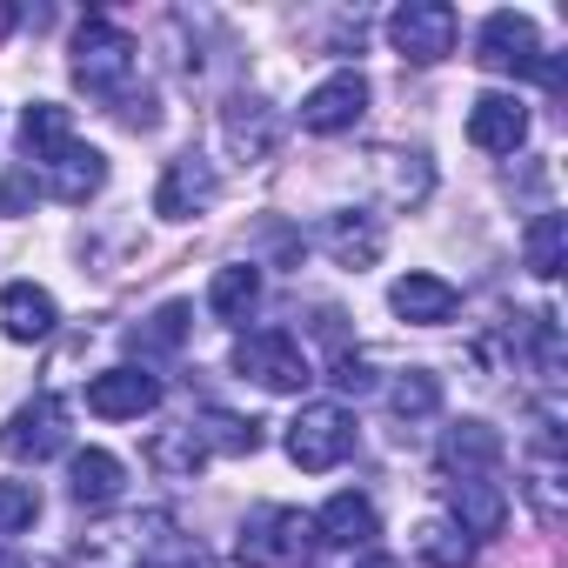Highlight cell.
<instances>
[{
  "label": "cell",
  "mask_w": 568,
  "mask_h": 568,
  "mask_svg": "<svg viewBox=\"0 0 568 568\" xmlns=\"http://www.w3.org/2000/svg\"><path fill=\"white\" fill-rule=\"evenodd\" d=\"M134 68H141V41L128 34V28H114V21H81V34H74V81L94 94V101H121L128 88H134Z\"/></svg>",
  "instance_id": "6da1fadb"
},
{
  "label": "cell",
  "mask_w": 568,
  "mask_h": 568,
  "mask_svg": "<svg viewBox=\"0 0 568 568\" xmlns=\"http://www.w3.org/2000/svg\"><path fill=\"white\" fill-rule=\"evenodd\" d=\"M308 548H315V515L302 508H254L234 535L241 568H308Z\"/></svg>",
  "instance_id": "7a4b0ae2"
},
{
  "label": "cell",
  "mask_w": 568,
  "mask_h": 568,
  "mask_svg": "<svg viewBox=\"0 0 568 568\" xmlns=\"http://www.w3.org/2000/svg\"><path fill=\"white\" fill-rule=\"evenodd\" d=\"M288 462L295 468H308V475H328V468H342L348 455H355V415L342 408V402H308L295 422H288Z\"/></svg>",
  "instance_id": "3957f363"
},
{
  "label": "cell",
  "mask_w": 568,
  "mask_h": 568,
  "mask_svg": "<svg viewBox=\"0 0 568 568\" xmlns=\"http://www.w3.org/2000/svg\"><path fill=\"white\" fill-rule=\"evenodd\" d=\"M234 375L261 382L267 395H302V388L315 382L302 342H295V335H281V328H254V335H241V342H234Z\"/></svg>",
  "instance_id": "277c9868"
},
{
  "label": "cell",
  "mask_w": 568,
  "mask_h": 568,
  "mask_svg": "<svg viewBox=\"0 0 568 568\" xmlns=\"http://www.w3.org/2000/svg\"><path fill=\"white\" fill-rule=\"evenodd\" d=\"M455 34H462V21H455L448 0H408V8L388 14V41H395V54L415 61V68L448 61V54H455Z\"/></svg>",
  "instance_id": "5b68a950"
},
{
  "label": "cell",
  "mask_w": 568,
  "mask_h": 568,
  "mask_svg": "<svg viewBox=\"0 0 568 568\" xmlns=\"http://www.w3.org/2000/svg\"><path fill=\"white\" fill-rule=\"evenodd\" d=\"M475 61L488 68V74H541V34H535V21L528 14H515V8H501V14H488L481 21V34H475Z\"/></svg>",
  "instance_id": "8992f818"
},
{
  "label": "cell",
  "mask_w": 568,
  "mask_h": 568,
  "mask_svg": "<svg viewBox=\"0 0 568 568\" xmlns=\"http://www.w3.org/2000/svg\"><path fill=\"white\" fill-rule=\"evenodd\" d=\"M0 448H8L14 462H48L68 448V402L61 395H34L8 415V428H0Z\"/></svg>",
  "instance_id": "52a82bcc"
},
{
  "label": "cell",
  "mask_w": 568,
  "mask_h": 568,
  "mask_svg": "<svg viewBox=\"0 0 568 568\" xmlns=\"http://www.w3.org/2000/svg\"><path fill=\"white\" fill-rule=\"evenodd\" d=\"M221 201V174H214V161H201V154H174L168 168H161V181H154V214L161 221H194V214H207Z\"/></svg>",
  "instance_id": "ba28073f"
},
{
  "label": "cell",
  "mask_w": 568,
  "mask_h": 568,
  "mask_svg": "<svg viewBox=\"0 0 568 568\" xmlns=\"http://www.w3.org/2000/svg\"><path fill=\"white\" fill-rule=\"evenodd\" d=\"M501 435L488 428V422H455L448 435H442V448H435V462H442V481H481V475H501Z\"/></svg>",
  "instance_id": "9c48e42d"
},
{
  "label": "cell",
  "mask_w": 568,
  "mask_h": 568,
  "mask_svg": "<svg viewBox=\"0 0 568 568\" xmlns=\"http://www.w3.org/2000/svg\"><path fill=\"white\" fill-rule=\"evenodd\" d=\"M362 114H368V81H362L355 68L328 74V81L302 101V128H308V134H348Z\"/></svg>",
  "instance_id": "30bf717a"
},
{
  "label": "cell",
  "mask_w": 568,
  "mask_h": 568,
  "mask_svg": "<svg viewBox=\"0 0 568 568\" xmlns=\"http://www.w3.org/2000/svg\"><path fill=\"white\" fill-rule=\"evenodd\" d=\"M88 408L101 422H141L148 408H161V375L148 368H108L88 382Z\"/></svg>",
  "instance_id": "8fae6325"
},
{
  "label": "cell",
  "mask_w": 568,
  "mask_h": 568,
  "mask_svg": "<svg viewBox=\"0 0 568 568\" xmlns=\"http://www.w3.org/2000/svg\"><path fill=\"white\" fill-rule=\"evenodd\" d=\"M442 495H448V521H455L468 541L501 535V521H508V488H501V475H481V481H442Z\"/></svg>",
  "instance_id": "7c38bea8"
},
{
  "label": "cell",
  "mask_w": 568,
  "mask_h": 568,
  "mask_svg": "<svg viewBox=\"0 0 568 568\" xmlns=\"http://www.w3.org/2000/svg\"><path fill=\"white\" fill-rule=\"evenodd\" d=\"M41 181H48V194H54V201L88 207V201L108 187V154H101V148H88V141H68L54 161H41Z\"/></svg>",
  "instance_id": "4fadbf2b"
},
{
  "label": "cell",
  "mask_w": 568,
  "mask_h": 568,
  "mask_svg": "<svg viewBox=\"0 0 568 568\" xmlns=\"http://www.w3.org/2000/svg\"><path fill=\"white\" fill-rule=\"evenodd\" d=\"M388 308L402 315V322H415V328H448L455 315H462V295H455V281H442V274H402L395 288H388Z\"/></svg>",
  "instance_id": "5bb4252c"
},
{
  "label": "cell",
  "mask_w": 568,
  "mask_h": 568,
  "mask_svg": "<svg viewBox=\"0 0 568 568\" xmlns=\"http://www.w3.org/2000/svg\"><path fill=\"white\" fill-rule=\"evenodd\" d=\"M468 141H475L481 154H515V148L528 141V108H521L515 94H475V108H468Z\"/></svg>",
  "instance_id": "9a60e30c"
},
{
  "label": "cell",
  "mask_w": 568,
  "mask_h": 568,
  "mask_svg": "<svg viewBox=\"0 0 568 568\" xmlns=\"http://www.w3.org/2000/svg\"><path fill=\"white\" fill-rule=\"evenodd\" d=\"M375 535H382V515H375V501L355 495V488L328 495L322 515H315V541H328V548H375Z\"/></svg>",
  "instance_id": "2e32d148"
},
{
  "label": "cell",
  "mask_w": 568,
  "mask_h": 568,
  "mask_svg": "<svg viewBox=\"0 0 568 568\" xmlns=\"http://www.w3.org/2000/svg\"><path fill=\"white\" fill-rule=\"evenodd\" d=\"M54 322H61V308L48 288H34V281H8L0 288V328H8V342H48Z\"/></svg>",
  "instance_id": "e0dca14e"
},
{
  "label": "cell",
  "mask_w": 568,
  "mask_h": 568,
  "mask_svg": "<svg viewBox=\"0 0 568 568\" xmlns=\"http://www.w3.org/2000/svg\"><path fill=\"white\" fill-rule=\"evenodd\" d=\"M382 221L375 214H362V207H342V214H328L322 221V247L342 261V267H375L382 261Z\"/></svg>",
  "instance_id": "ac0fdd59"
},
{
  "label": "cell",
  "mask_w": 568,
  "mask_h": 568,
  "mask_svg": "<svg viewBox=\"0 0 568 568\" xmlns=\"http://www.w3.org/2000/svg\"><path fill=\"white\" fill-rule=\"evenodd\" d=\"M121 488H128L121 455H108V448H81V455L68 462V495H74L81 508H108V501H121Z\"/></svg>",
  "instance_id": "d6986e66"
},
{
  "label": "cell",
  "mask_w": 568,
  "mask_h": 568,
  "mask_svg": "<svg viewBox=\"0 0 568 568\" xmlns=\"http://www.w3.org/2000/svg\"><path fill=\"white\" fill-rule=\"evenodd\" d=\"M207 308H214L221 322H247V315L261 308V267H254V261L214 267V281H207Z\"/></svg>",
  "instance_id": "ffe728a7"
},
{
  "label": "cell",
  "mask_w": 568,
  "mask_h": 568,
  "mask_svg": "<svg viewBox=\"0 0 568 568\" xmlns=\"http://www.w3.org/2000/svg\"><path fill=\"white\" fill-rule=\"evenodd\" d=\"M221 128H227V148L234 154H247V161H267L274 154V114H267V101L234 94L227 114H221Z\"/></svg>",
  "instance_id": "44dd1931"
},
{
  "label": "cell",
  "mask_w": 568,
  "mask_h": 568,
  "mask_svg": "<svg viewBox=\"0 0 568 568\" xmlns=\"http://www.w3.org/2000/svg\"><path fill=\"white\" fill-rule=\"evenodd\" d=\"M68 141H74V121H68V108H54V101H34V108L21 114V148H28V161H54Z\"/></svg>",
  "instance_id": "7402d4cb"
},
{
  "label": "cell",
  "mask_w": 568,
  "mask_h": 568,
  "mask_svg": "<svg viewBox=\"0 0 568 568\" xmlns=\"http://www.w3.org/2000/svg\"><path fill=\"white\" fill-rule=\"evenodd\" d=\"M415 555H422L428 568H475V541H468L448 515H428V521L415 528Z\"/></svg>",
  "instance_id": "603a6c76"
},
{
  "label": "cell",
  "mask_w": 568,
  "mask_h": 568,
  "mask_svg": "<svg viewBox=\"0 0 568 568\" xmlns=\"http://www.w3.org/2000/svg\"><path fill=\"white\" fill-rule=\"evenodd\" d=\"M187 322H194V308L187 302H161L141 328H134V355L141 362H154V355H174L181 342H187Z\"/></svg>",
  "instance_id": "cb8c5ba5"
},
{
  "label": "cell",
  "mask_w": 568,
  "mask_h": 568,
  "mask_svg": "<svg viewBox=\"0 0 568 568\" xmlns=\"http://www.w3.org/2000/svg\"><path fill=\"white\" fill-rule=\"evenodd\" d=\"M194 428H201L207 455H254V448H261V422L227 415V408H201V415H194Z\"/></svg>",
  "instance_id": "d4e9b609"
},
{
  "label": "cell",
  "mask_w": 568,
  "mask_h": 568,
  "mask_svg": "<svg viewBox=\"0 0 568 568\" xmlns=\"http://www.w3.org/2000/svg\"><path fill=\"white\" fill-rule=\"evenodd\" d=\"M148 462H154L161 475H194V468L207 462V442H201L194 415H187L181 428H161V435H154V448H148Z\"/></svg>",
  "instance_id": "484cf974"
},
{
  "label": "cell",
  "mask_w": 568,
  "mask_h": 568,
  "mask_svg": "<svg viewBox=\"0 0 568 568\" xmlns=\"http://www.w3.org/2000/svg\"><path fill=\"white\" fill-rule=\"evenodd\" d=\"M561 247H568V221H561V214H535V221H528V267H535L541 281L561 274Z\"/></svg>",
  "instance_id": "4316f807"
},
{
  "label": "cell",
  "mask_w": 568,
  "mask_h": 568,
  "mask_svg": "<svg viewBox=\"0 0 568 568\" xmlns=\"http://www.w3.org/2000/svg\"><path fill=\"white\" fill-rule=\"evenodd\" d=\"M388 408H395L402 422H422V415H435V408H442V382H435L428 368H408V375L388 388Z\"/></svg>",
  "instance_id": "83f0119b"
},
{
  "label": "cell",
  "mask_w": 568,
  "mask_h": 568,
  "mask_svg": "<svg viewBox=\"0 0 568 568\" xmlns=\"http://www.w3.org/2000/svg\"><path fill=\"white\" fill-rule=\"evenodd\" d=\"M34 515H41V488L34 481H0V535L34 528Z\"/></svg>",
  "instance_id": "f1b7e54d"
},
{
  "label": "cell",
  "mask_w": 568,
  "mask_h": 568,
  "mask_svg": "<svg viewBox=\"0 0 568 568\" xmlns=\"http://www.w3.org/2000/svg\"><path fill=\"white\" fill-rule=\"evenodd\" d=\"M328 382H335L342 395H368V388H375V375H368L362 355H335V375H328Z\"/></svg>",
  "instance_id": "f546056e"
},
{
  "label": "cell",
  "mask_w": 568,
  "mask_h": 568,
  "mask_svg": "<svg viewBox=\"0 0 568 568\" xmlns=\"http://www.w3.org/2000/svg\"><path fill=\"white\" fill-rule=\"evenodd\" d=\"M114 114H121V121H128V128H141V134H148V128H154V121H161V114H154V94H148V88H141V94H134V88H128V94H121V101H114Z\"/></svg>",
  "instance_id": "4dcf8cb0"
},
{
  "label": "cell",
  "mask_w": 568,
  "mask_h": 568,
  "mask_svg": "<svg viewBox=\"0 0 568 568\" xmlns=\"http://www.w3.org/2000/svg\"><path fill=\"white\" fill-rule=\"evenodd\" d=\"M154 568H214V555H207L201 541H187V535H181V541H174V548H168Z\"/></svg>",
  "instance_id": "1f68e13d"
},
{
  "label": "cell",
  "mask_w": 568,
  "mask_h": 568,
  "mask_svg": "<svg viewBox=\"0 0 568 568\" xmlns=\"http://www.w3.org/2000/svg\"><path fill=\"white\" fill-rule=\"evenodd\" d=\"M28 194H34V181H28V174H8V187H0V214H21Z\"/></svg>",
  "instance_id": "d6a6232c"
},
{
  "label": "cell",
  "mask_w": 568,
  "mask_h": 568,
  "mask_svg": "<svg viewBox=\"0 0 568 568\" xmlns=\"http://www.w3.org/2000/svg\"><path fill=\"white\" fill-rule=\"evenodd\" d=\"M355 568H402V561H395V555H362Z\"/></svg>",
  "instance_id": "836d02e7"
},
{
  "label": "cell",
  "mask_w": 568,
  "mask_h": 568,
  "mask_svg": "<svg viewBox=\"0 0 568 568\" xmlns=\"http://www.w3.org/2000/svg\"><path fill=\"white\" fill-rule=\"evenodd\" d=\"M8 28H14V8H0V41H8Z\"/></svg>",
  "instance_id": "e575fe53"
}]
</instances>
